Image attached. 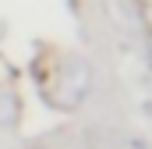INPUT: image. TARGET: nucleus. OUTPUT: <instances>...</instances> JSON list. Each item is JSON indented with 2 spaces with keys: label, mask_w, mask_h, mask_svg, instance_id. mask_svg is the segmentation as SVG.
I'll use <instances>...</instances> for the list:
<instances>
[{
  "label": "nucleus",
  "mask_w": 152,
  "mask_h": 149,
  "mask_svg": "<svg viewBox=\"0 0 152 149\" xmlns=\"http://www.w3.org/2000/svg\"><path fill=\"white\" fill-rule=\"evenodd\" d=\"M21 121V100L7 85H0V128H14Z\"/></svg>",
  "instance_id": "f03ea898"
},
{
  "label": "nucleus",
  "mask_w": 152,
  "mask_h": 149,
  "mask_svg": "<svg viewBox=\"0 0 152 149\" xmlns=\"http://www.w3.org/2000/svg\"><path fill=\"white\" fill-rule=\"evenodd\" d=\"M149 64H152V46H149Z\"/></svg>",
  "instance_id": "7ed1b4c3"
},
{
  "label": "nucleus",
  "mask_w": 152,
  "mask_h": 149,
  "mask_svg": "<svg viewBox=\"0 0 152 149\" xmlns=\"http://www.w3.org/2000/svg\"><path fill=\"white\" fill-rule=\"evenodd\" d=\"M88 85H92V71L81 57H64L53 71L42 78L39 92L42 100L53 107V110H75L78 103L88 96Z\"/></svg>",
  "instance_id": "f257e3e1"
}]
</instances>
